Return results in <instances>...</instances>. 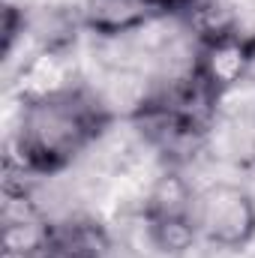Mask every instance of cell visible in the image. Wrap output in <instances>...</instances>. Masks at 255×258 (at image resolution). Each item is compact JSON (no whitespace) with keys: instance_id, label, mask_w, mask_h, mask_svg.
Here are the masks:
<instances>
[{"instance_id":"obj_6","label":"cell","mask_w":255,"mask_h":258,"mask_svg":"<svg viewBox=\"0 0 255 258\" xmlns=\"http://www.w3.org/2000/svg\"><path fill=\"white\" fill-rule=\"evenodd\" d=\"M195 198H198V192L180 174V168L168 165L153 180L150 192L144 198L141 219H186V216H195Z\"/></svg>"},{"instance_id":"obj_1","label":"cell","mask_w":255,"mask_h":258,"mask_svg":"<svg viewBox=\"0 0 255 258\" xmlns=\"http://www.w3.org/2000/svg\"><path fill=\"white\" fill-rule=\"evenodd\" d=\"M114 111L96 90L69 84L63 90L21 96L18 126L6 159L27 174H57L72 165L96 138L111 126Z\"/></svg>"},{"instance_id":"obj_7","label":"cell","mask_w":255,"mask_h":258,"mask_svg":"<svg viewBox=\"0 0 255 258\" xmlns=\"http://www.w3.org/2000/svg\"><path fill=\"white\" fill-rule=\"evenodd\" d=\"M144 231H147V243L159 252V255H183L189 252L198 240V225L195 216L186 219H144Z\"/></svg>"},{"instance_id":"obj_12","label":"cell","mask_w":255,"mask_h":258,"mask_svg":"<svg viewBox=\"0 0 255 258\" xmlns=\"http://www.w3.org/2000/svg\"><path fill=\"white\" fill-rule=\"evenodd\" d=\"M252 162H255V138H252Z\"/></svg>"},{"instance_id":"obj_4","label":"cell","mask_w":255,"mask_h":258,"mask_svg":"<svg viewBox=\"0 0 255 258\" xmlns=\"http://www.w3.org/2000/svg\"><path fill=\"white\" fill-rule=\"evenodd\" d=\"M159 12L150 0H84L81 3V27L102 39H117L147 27Z\"/></svg>"},{"instance_id":"obj_9","label":"cell","mask_w":255,"mask_h":258,"mask_svg":"<svg viewBox=\"0 0 255 258\" xmlns=\"http://www.w3.org/2000/svg\"><path fill=\"white\" fill-rule=\"evenodd\" d=\"M24 30H27V18H24V12H21L18 6L9 3V6L3 9V57L12 54L15 39H18Z\"/></svg>"},{"instance_id":"obj_5","label":"cell","mask_w":255,"mask_h":258,"mask_svg":"<svg viewBox=\"0 0 255 258\" xmlns=\"http://www.w3.org/2000/svg\"><path fill=\"white\" fill-rule=\"evenodd\" d=\"M111 252V234L90 216L51 222L48 246L42 258H105Z\"/></svg>"},{"instance_id":"obj_11","label":"cell","mask_w":255,"mask_h":258,"mask_svg":"<svg viewBox=\"0 0 255 258\" xmlns=\"http://www.w3.org/2000/svg\"><path fill=\"white\" fill-rule=\"evenodd\" d=\"M249 42V78H255V36H246Z\"/></svg>"},{"instance_id":"obj_8","label":"cell","mask_w":255,"mask_h":258,"mask_svg":"<svg viewBox=\"0 0 255 258\" xmlns=\"http://www.w3.org/2000/svg\"><path fill=\"white\" fill-rule=\"evenodd\" d=\"M180 21L192 30L195 42H201V39H216V36H225V33H240L234 12H231L228 3H222V0H195L192 9L180 18Z\"/></svg>"},{"instance_id":"obj_10","label":"cell","mask_w":255,"mask_h":258,"mask_svg":"<svg viewBox=\"0 0 255 258\" xmlns=\"http://www.w3.org/2000/svg\"><path fill=\"white\" fill-rule=\"evenodd\" d=\"M150 3H153V9L159 12V18H168V15L183 18V15L192 9L195 0H150Z\"/></svg>"},{"instance_id":"obj_2","label":"cell","mask_w":255,"mask_h":258,"mask_svg":"<svg viewBox=\"0 0 255 258\" xmlns=\"http://www.w3.org/2000/svg\"><path fill=\"white\" fill-rule=\"evenodd\" d=\"M198 237L219 249H243L255 240V195L240 183H210L195 198Z\"/></svg>"},{"instance_id":"obj_3","label":"cell","mask_w":255,"mask_h":258,"mask_svg":"<svg viewBox=\"0 0 255 258\" xmlns=\"http://www.w3.org/2000/svg\"><path fill=\"white\" fill-rule=\"evenodd\" d=\"M192 78L207 90V96L219 105L231 90L249 81V42L240 33H225L216 39L195 42L189 63Z\"/></svg>"}]
</instances>
